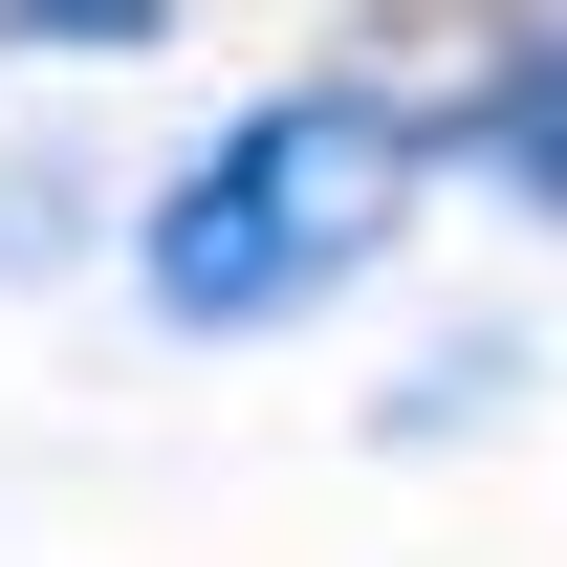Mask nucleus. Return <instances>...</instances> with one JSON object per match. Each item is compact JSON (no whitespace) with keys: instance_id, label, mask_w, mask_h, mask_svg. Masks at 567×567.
I'll return each instance as SVG.
<instances>
[{"instance_id":"obj_1","label":"nucleus","mask_w":567,"mask_h":567,"mask_svg":"<svg viewBox=\"0 0 567 567\" xmlns=\"http://www.w3.org/2000/svg\"><path fill=\"white\" fill-rule=\"evenodd\" d=\"M415 197H436V110L415 87L284 66V87H240V110L132 197V306L175 350H262L306 306H350V284L415 240Z\"/></svg>"},{"instance_id":"obj_2","label":"nucleus","mask_w":567,"mask_h":567,"mask_svg":"<svg viewBox=\"0 0 567 567\" xmlns=\"http://www.w3.org/2000/svg\"><path fill=\"white\" fill-rule=\"evenodd\" d=\"M436 175H481L502 218H567V0H524L481 66L436 87Z\"/></svg>"},{"instance_id":"obj_3","label":"nucleus","mask_w":567,"mask_h":567,"mask_svg":"<svg viewBox=\"0 0 567 567\" xmlns=\"http://www.w3.org/2000/svg\"><path fill=\"white\" fill-rule=\"evenodd\" d=\"M197 0H0V66H153Z\"/></svg>"}]
</instances>
